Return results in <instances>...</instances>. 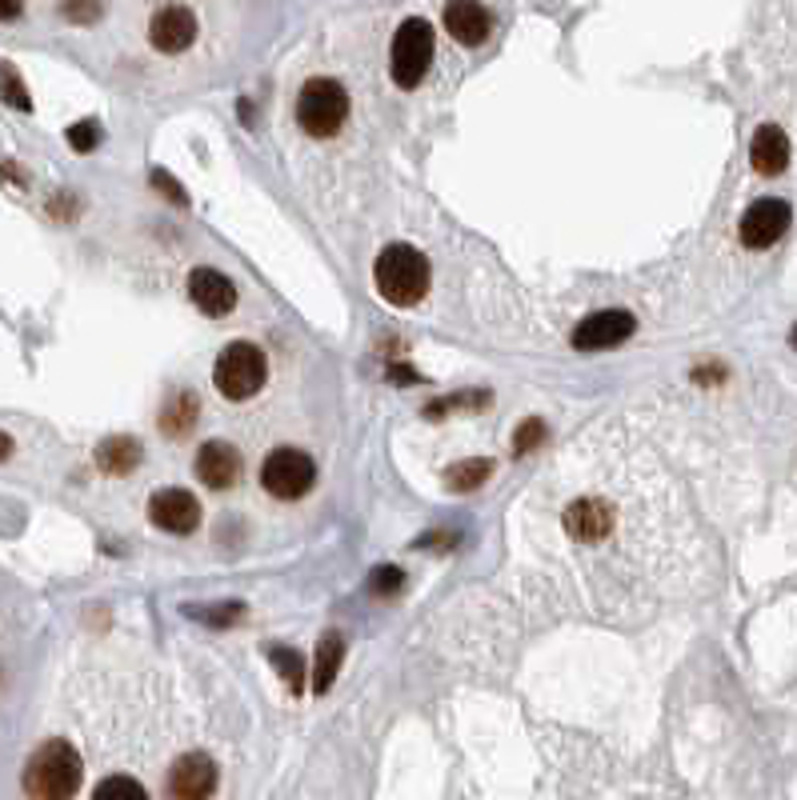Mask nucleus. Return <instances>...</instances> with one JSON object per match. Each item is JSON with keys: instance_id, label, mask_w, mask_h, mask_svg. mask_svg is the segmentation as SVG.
Instances as JSON below:
<instances>
[{"instance_id": "4", "label": "nucleus", "mask_w": 797, "mask_h": 800, "mask_svg": "<svg viewBox=\"0 0 797 800\" xmlns=\"http://www.w3.org/2000/svg\"><path fill=\"white\" fill-rule=\"evenodd\" d=\"M349 121V92L332 77H313L297 92V124L309 136H332Z\"/></svg>"}, {"instance_id": "29", "label": "nucleus", "mask_w": 797, "mask_h": 800, "mask_svg": "<svg viewBox=\"0 0 797 800\" xmlns=\"http://www.w3.org/2000/svg\"><path fill=\"white\" fill-rule=\"evenodd\" d=\"M149 180H153V185L161 188V193H168V200H177V205H188L185 188H181L177 180H173V176H168V173H161V168H153V173H149Z\"/></svg>"}, {"instance_id": "23", "label": "nucleus", "mask_w": 797, "mask_h": 800, "mask_svg": "<svg viewBox=\"0 0 797 800\" xmlns=\"http://www.w3.org/2000/svg\"><path fill=\"white\" fill-rule=\"evenodd\" d=\"M188 616H193V621H205V625H237V621H241V613H244V604H200V609H193V604H188L185 609Z\"/></svg>"}, {"instance_id": "2", "label": "nucleus", "mask_w": 797, "mask_h": 800, "mask_svg": "<svg viewBox=\"0 0 797 800\" xmlns=\"http://www.w3.org/2000/svg\"><path fill=\"white\" fill-rule=\"evenodd\" d=\"M373 285L389 305L413 308L429 293V261L413 244H389L373 264Z\"/></svg>"}, {"instance_id": "31", "label": "nucleus", "mask_w": 797, "mask_h": 800, "mask_svg": "<svg viewBox=\"0 0 797 800\" xmlns=\"http://www.w3.org/2000/svg\"><path fill=\"white\" fill-rule=\"evenodd\" d=\"M24 9V0H0V21H17Z\"/></svg>"}, {"instance_id": "27", "label": "nucleus", "mask_w": 797, "mask_h": 800, "mask_svg": "<svg viewBox=\"0 0 797 800\" xmlns=\"http://www.w3.org/2000/svg\"><path fill=\"white\" fill-rule=\"evenodd\" d=\"M537 445H545V425L533 417V420H525L517 432H513V452H517V457H529Z\"/></svg>"}, {"instance_id": "33", "label": "nucleus", "mask_w": 797, "mask_h": 800, "mask_svg": "<svg viewBox=\"0 0 797 800\" xmlns=\"http://www.w3.org/2000/svg\"><path fill=\"white\" fill-rule=\"evenodd\" d=\"M12 457V437L9 432H0V461H9Z\"/></svg>"}, {"instance_id": "22", "label": "nucleus", "mask_w": 797, "mask_h": 800, "mask_svg": "<svg viewBox=\"0 0 797 800\" xmlns=\"http://www.w3.org/2000/svg\"><path fill=\"white\" fill-rule=\"evenodd\" d=\"M269 660H273V669L285 684H293V692L305 684V660L293 653V648H269Z\"/></svg>"}, {"instance_id": "25", "label": "nucleus", "mask_w": 797, "mask_h": 800, "mask_svg": "<svg viewBox=\"0 0 797 800\" xmlns=\"http://www.w3.org/2000/svg\"><path fill=\"white\" fill-rule=\"evenodd\" d=\"M92 797L97 800H112V797H149V792H144V785H137L133 777H109V780H100L97 789H92Z\"/></svg>"}, {"instance_id": "10", "label": "nucleus", "mask_w": 797, "mask_h": 800, "mask_svg": "<svg viewBox=\"0 0 797 800\" xmlns=\"http://www.w3.org/2000/svg\"><path fill=\"white\" fill-rule=\"evenodd\" d=\"M565 533L581 545H598L613 533V505L601 501V496H581L574 505L565 508Z\"/></svg>"}, {"instance_id": "20", "label": "nucleus", "mask_w": 797, "mask_h": 800, "mask_svg": "<svg viewBox=\"0 0 797 800\" xmlns=\"http://www.w3.org/2000/svg\"><path fill=\"white\" fill-rule=\"evenodd\" d=\"M489 476H493V461H485V457L457 461L454 469H445V484H449L454 493H473V489H481Z\"/></svg>"}, {"instance_id": "26", "label": "nucleus", "mask_w": 797, "mask_h": 800, "mask_svg": "<svg viewBox=\"0 0 797 800\" xmlns=\"http://www.w3.org/2000/svg\"><path fill=\"white\" fill-rule=\"evenodd\" d=\"M65 141L73 153H92L100 144V124L97 121H77L73 129L65 132Z\"/></svg>"}, {"instance_id": "18", "label": "nucleus", "mask_w": 797, "mask_h": 800, "mask_svg": "<svg viewBox=\"0 0 797 800\" xmlns=\"http://www.w3.org/2000/svg\"><path fill=\"white\" fill-rule=\"evenodd\" d=\"M341 660H345V640L341 633H325L321 645H317V665H313V692L325 697L332 689V680L341 672Z\"/></svg>"}, {"instance_id": "9", "label": "nucleus", "mask_w": 797, "mask_h": 800, "mask_svg": "<svg viewBox=\"0 0 797 800\" xmlns=\"http://www.w3.org/2000/svg\"><path fill=\"white\" fill-rule=\"evenodd\" d=\"M149 520H153L156 528L173 533V537H188V533L200 525L197 496L188 493V489H161V493H153V501H149Z\"/></svg>"}, {"instance_id": "1", "label": "nucleus", "mask_w": 797, "mask_h": 800, "mask_svg": "<svg viewBox=\"0 0 797 800\" xmlns=\"http://www.w3.org/2000/svg\"><path fill=\"white\" fill-rule=\"evenodd\" d=\"M85 765L68 741H45L24 765V792L36 800H65L77 797Z\"/></svg>"}, {"instance_id": "17", "label": "nucleus", "mask_w": 797, "mask_h": 800, "mask_svg": "<svg viewBox=\"0 0 797 800\" xmlns=\"http://www.w3.org/2000/svg\"><path fill=\"white\" fill-rule=\"evenodd\" d=\"M144 449L137 437H109L97 445V469L109 472V476H129V472L141 464Z\"/></svg>"}, {"instance_id": "34", "label": "nucleus", "mask_w": 797, "mask_h": 800, "mask_svg": "<svg viewBox=\"0 0 797 800\" xmlns=\"http://www.w3.org/2000/svg\"><path fill=\"white\" fill-rule=\"evenodd\" d=\"M789 340H794V349H797V325H794V337H789Z\"/></svg>"}, {"instance_id": "16", "label": "nucleus", "mask_w": 797, "mask_h": 800, "mask_svg": "<svg viewBox=\"0 0 797 800\" xmlns=\"http://www.w3.org/2000/svg\"><path fill=\"white\" fill-rule=\"evenodd\" d=\"M750 161H753V168H757L762 176L786 173V165H789V136L777 129V124H762V129L753 132Z\"/></svg>"}, {"instance_id": "13", "label": "nucleus", "mask_w": 797, "mask_h": 800, "mask_svg": "<svg viewBox=\"0 0 797 800\" xmlns=\"http://www.w3.org/2000/svg\"><path fill=\"white\" fill-rule=\"evenodd\" d=\"M149 41H153L156 53H185L188 44L197 41V17L185 4H168V9L153 12Z\"/></svg>"}, {"instance_id": "5", "label": "nucleus", "mask_w": 797, "mask_h": 800, "mask_svg": "<svg viewBox=\"0 0 797 800\" xmlns=\"http://www.w3.org/2000/svg\"><path fill=\"white\" fill-rule=\"evenodd\" d=\"M433 65V29L422 17H410L393 36V56H389V73L397 88H417Z\"/></svg>"}, {"instance_id": "6", "label": "nucleus", "mask_w": 797, "mask_h": 800, "mask_svg": "<svg viewBox=\"0 0 797 800\" xmlns=\"http://www.w3.org/2000/svg\"><path fill=\"white\" fill-rule=\"evenodd\" d=\"M261 484L277 501H297L317 484V464L301 449H273L261 464Z\"/></svg>"}, {"instance_id": "30", "label": "nucleus", "mask_w": 797, "mask_h": 800, "mask_svg": "<svg viewBox=\"0 0 797 800\" xmlns=\"http://www.w3.org/2000/svg\"><path fill=\"white\" fill-rule=\"evenodd\" d=\"M401 581H405V572H401V569H376L369 589H373V592H397Z\"/></svg>"}, {"instance_id": "19", "label": "nucleus", "mask_w": 797, "mask_h": 800, "mask_svg": "<svg viewBox=\"0 0 797 800\" xmlns=\"http://www.w3.org/2000/svg\"><path fill=\"white\" fill-rule=\"evenodd\" d=\"M197 413H200L197 396L188 393V388H177L165 401V408H161V428H165L168 437H185L188 428H193V420H197Z\"/></svg>"}, {"instance_id": "12", "label": "nucleus", "mask_w": 797, "mask_h": 800, "mask_svg": "<svg viewBox=\"0 0 797 800\" xmlns=\"http://www.w3.org/2000/svg\"><path fill=\"white\" fill-rule=\"evenodd\" d=\"M188 296L205 317H229L237 308V288L233 281L217 269H193L188 273Z\"/></svg>"}, {"instance_id": "15", "label": "nucleus", "mask_w": 797, "mask_h": 800, "mask_svg": "<svg viewBox=\"0 0 797 800\" xmlns=\"http://www.w3.org/2000/svg\"><path fill=\"white\" fill-rule=\"evenodd\" d=\"M193 469H197L200 484H209V489H229V484L241 481V452H237L233 445H225V440H209V445H200Z\"/></svg>"}, {"instance_id": "7", "label": "nucleus", "mask_w": 797, "mask_h": 800, "mask_svg": "<svg viewBox=\"0 0 797 800\" xmlns=\"http://www.w3.org/2000/svg\"><path fill=\"white\" fill-rule=\"evenodd\" d=\"M789 220H794V212H789L786 200H777V197L753 200L742 217V244L745 249H757V253H762V249H774V244L786 237Z\"/></svg>"}, {"instance_id": "21", "label": "nucleus", "mask_w": 797, "mask_h": 800, "mask_svg": "<svg viewBox=\"0 0 797 800\" xmlns=\"http://www.w3.org/2000/svg\"><path fill=\"white\" fill-rule=\"evenodd\" d=\"M0 100H4V105H12V109H21V112L33 109V100H29V88H24L21 73H17V68H12L9 61H0Z\"/></svg>"}, {"instance_id": "14", "label": "nucleus", "mask_w": 797, "mask_h": 800, "mask_svg": "<svg viewBox=\"0 0 797 800\" xmlns=\"http://www.w3.org/2000/svg\"><path fill=\"white\" fill-rule=\"evenodd\" d=\"M445 29H449V36H454L457 44L477 48V44L489 41L493 21H489L485 4H477V0H449V4H445Z\"/></svg>"}, {"instance_id": "32", "label": "nucleus", "mask_w": 797, "mask_h": 800, "mask_svg": "<svg viewBox=\"0 0 797 800\" xmlns=\"http://www.w3.org/2000/svg\"><path fill=\"white\" fill-rule=\"evenodd\" d=\"M389 376H393V381H405V384L417 381V373H410V369H389Z\"/></svg>"}, {"instance_id": "24", "label": "nucleus", "mask_w": 797, "mask_h": 800, "mask_svg": "<svg viewBox=\"0 0 797 800\" xmlns=\"http://www.w3.org/2000/svg\"><path fill=\"white\" fill-rule=\"evenodd\" d=\"M61 17L73 24H92L105 17V0H61Z\"/></svg>"}, {"instance_id": "28", "label": "nucleus", "mask_w": 797, "mask_h": 800, "mask_svg": "<svg viewBox=\"0 0 797 800\" xmlns=\"http://www.w3.org/2000/svg\"><path fill=\"white\" fill-rule=\"evenodd\" d=\"M489 405V393H469V396H445V401H433L425 413L429 417H441V413H449V408H481Z\"/></svg>"}, {"instance_id": "11", "label": "nucleus", "mask_w": 797, "mask_h": 800, "mask_svg": "<svg viewBox=\"0 0 797 800\" xmlns=\"http://www.w3.org/2000/svg\"><path fill=\"white\" fill-rule=\"evenodd\" d=\"M217 789V765L205 753H185V757L173 760L168 768V792L177 800H200L212 797Z\"/></svg>"}, {"instance_id": "8", "label": "nucleus", "mask_w": 797, "mask_h": 800, "mask_svg": "<svg viewBox=\"0 0 797 800\" xmlns=\"http://www.w3.org/2000/svg\"><path fill=\"white\" fill-rule=\"evenodd\" d=\"M633 329H637L633 313H625V308H605V313H593V317L581 320L569 340L581 352H605V349H618L621 340H630Z\"/></svg>"}, {"instance_id": "3", "label": "nucleus", "mask_w": 797, "mask_h": 800, "mask_svg": "<svg viewBox=\"0 0 797 800\" xmlns=\"http://www.w3.org/2000/svg\"><path fill=\"white\" fill-rule=\"evenodd\" d=\"M265 376H269L265 352L256 349V344H249V340H233L229 349H221V357L212 364V384L229 401H249V396H256L265 388Z\"/></svg>"}]
</instances>
